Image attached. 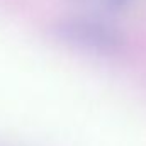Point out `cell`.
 <instances>
[{
	"label": "cell",
	"instance_id": "obj_1",
	"mask_svg": "<svg viewBox=\"0 0 146 146\" xmlns=\"http://www.w3.org/2000/svg\"><path fill=\"white\" fill-rule=\"evenodd\" d=\"M53 34L68 46L97 54H110L124 46V36L115 26L92 17L60 21L54 24Z\"/></svg>",
	"mask_w": 146,
	"mask_h": 146
},
{
	"label": "cell",
	"instance_id": "obj_2",
	"mask_svg": "<svg viewBox=\"0 0 146 146\" xmlns=\"http://www.w3.org/2000/svg\"><path fill=\"white\" fill-rule=\"evenodd\" d=\"M106 2V5L112 9V10H121V9H124V7H127L133 0H104Z\"/></svg>",
	"mask_w": 146,
	"mask_h": 146
}]
</instances>
